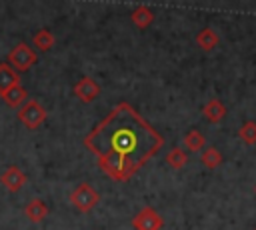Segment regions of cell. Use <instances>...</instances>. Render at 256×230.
<instances>
[{"instance_id":"obj_1","label":"cell","mask_w":256,"mask_h":230,"mask_svg":"<svg viewBox=\"0 0 256 230\" xmlns=\"http://www.w3.org/2000/svg\"><path fill=\"white\" fill-rule=\"evenodd\" d=\"M84 146L98 168L116 182H128L164 146V138L128 102L116 104L86 136Z\"/></svg>"},{"instance_id":"obj_2","label":"cell","mask_w":256,"mask_h":230,"mask_svg":"<svg viewBox=\"0 0 256 230\" xmlns=\"http://www.w3.org/2000/svg\"><path fill=\"white\" fill-rule=\"evenodd\" d=\"M98 202H100V194H98V190H96L92 184H88V182H80V184L70 192V204H72L76 210H80V212L92 210Z\"/></svg>"},{"instance_id":"obj_3","label":"cell","mask_w":256,"mask_h":230,"mask_svg":"<svg viewBox=\"0 0 256 230\" xmlns=\"http://www.w3.org/2000/svg\"><path fill=\"white\" fill-rule=\"evenodd\" d=\"M46 116H48L46 108H44L38 100H34V98L26 100V102L18 108V120H20L28 130H36V128L46 120Z\"/></svg>"},{"instance_id":"obj_4","label":"cell","mask_w":256,"mask_h":230,"mask_svg":"<svg viewBox=\"0 0 256 230\" xmlns=\"http://www.w3.org/2000/svg\"><path fill=\"white\" fill-rule=\"evenodd\" d=\"M36 60H38V54H36L26 42H18V44L10 50V54H8V62H10V66H12L18 74L30 70V68L36 64Z\"/></svg>"},{"instance_id":"obj_5","label":"cell","mask_w":256,"mask_h":230,"mask_svg":"<svg viewBox=\"0 0 256 230\" xmlns=\"http://www.w3.org/2000/svg\"><path fill=\"white\" fill-rule=\"evenodd\" d=\"M132 226L134 230H162L164 226V218L150 206H144L136 212V216L132 218Z\"/></svg>"},{"instance_id":"obj_6","label":"cell","mask_w":256,"mask_h":230,"mask_svg":"<svg viewBox=\"0 0 256 230\" xmlns=\"http://www.w3.org/2000/svg\"><path fill=\"white\" fill-rule=\"evenodd\" d=\"M72 92H74V96H76L80 102L90 104V102H94V100L100 96V84H98L94 78H90V76H82V78L72 86Z\"/></svg>"},{"instance_id":"obj_7","label":"cell","mask_w":256,"mask_h":230,"mask_svg":"<svg viewBox=\"0 0 256 230\" xmlns=\"http://www.w3.org/2000/svg\"><path fill=\"white\" fill-rule=\"evenodd\" d=\"M0 184L8 190V192H18L24 184H26V174L18 168V166H8L2 176H0Z\"/></svg>"},{"instance_id":"obj_8","label":"cell","mask_w":256,"mask_h":230,"mask_svg":"<svg viewBox=\"0 0 256 230\" xmlns=\"http://www.w3.org/2000/svg\"><path fill=\"white\" fill-rule=\"evenodd\" d=\"M226 106H224V102L220 100V98H212V100H208L206 104H204V108H202V114H204V118L208 120V122H212V124H218V122H222L224 120V116H226Z\"/></svg>"},{"instance_id":"obj_9","label":"cell","mask_w":256,"mask_h":230,"mask_svg":"<svg viewBox=\"0 0 256 230\" xmlns=\"http://www.w3.org/2000/svg\"><path fill=\"white\" fill-rule=\"evenodd\" d=\"M48 212H50L48 204H46L44 200H40V198H32V200L24 206V214H26V218H28L30 222H42V220L48 216Z\"/></svg>"},{"instance_id":"obj_10","label":"cell","mask_w":256,"mask_h":230,"mask_svg":"<svg viewBox=\"0 0 256 230\" xmlns=\"http://www.w3.org/2000/svg\"><path fill=\"white\" fill-rule=\"evenodd\" d=\"M16 84H20V74L10 64H0V96Z\"/></svg>"},{"instance_id":"obj_11","label":"cell","mask_w":256,"mask_h":230,"mask_svg":"<svg viewBox=\"0 0 256 230\" xmlns=\"http://www.w3.org/2000/svg\"><path fill=\"white\" fill-rule=\"evenodd\" d=\"M26 96H28L26 88H24L22 84H16V86H12L8 92L2 94V100H4V104L10 106V108H20V106L24 104Z\"/></svg>"},{"instance_id":"obj_12","label":"cell","mask_w":256,"mask_h":230,"mask_svg":"<svg viewBox=\"0 0 256 230\" xmlns=\"http://www.w3.org/2000/svg\"><path fill=\"white\" fill-rule=\"evenodd\" d=\"M220 42L218 34L214 28H202L198 34H196V44L204 50V52H210L212 48H216V44Z\"/></svg>"},{"instance_id":"obj_13","label":"cell","mask_w":256,"mask_h":230,"mask_svg":"<svg viewBox=\"0 0 256 230\" xmlns=\"http://www.w3.org/2000/svg\"><path fill=\"white\" fill-rule=\"evenodd\" d=\"M132 22L138 26V28H148L152 22H154V12L148 8V6H136L130 14Z\"/></svg>"},{"instance_id":"obj_14","label":"cell","mask_w":256,"mask_h":230,"mask_svg":"<svg viewBox=\"0 0 256 230\" xmlns=\"http://www.w3.org/2000/svg\"><path fill=\"white\" fill-rule=\"evenodd\" d=\"M32 44L34 48H38L40 52H46L54 46V34L48 30V28H40L38 32H34L32 36Z\"/></svg>"},{"instance_id":"obj_15","label":"cell","mask_w":256,"mask_h":230,"mask_svg":"<svg viewBox=\"0 0 256 230\" xmlns=\"http://www.w3.org/2000/svg\"><path fill=\"white\" fill-rule=\"evenodd\" d=\"M204 144H206V138H204V134L200 130L192 128V130H188L184 134V146L190 152H200V148H204Z\"/></svg>"},{"instance_id":"obj_16","label":"cell","mask_w":256,"mask_h":230,"mask_svg":"<svg viewBox=\"0 0 256 230\" xmlns=\"http://www.w3.org/2000/svg\"><path fill=\"white\" fill-rule=\"evenodd\" d=\"M200 160H202V164L206 166V168H216V166H220L222 164V152L216 148V146H208V148H204L202 150V154H200Z\"/></svg>"},{"instance_id":"obj_17","label":"cell","mask_w":256,"mask_h":230,"mask_svg":"<svg viewBox=\"0 0 256 230\" xmlns=\"http://www.w3.org/2000/svg\"><path fill=\"white\" fill-rule=\"evenodd\" d=\"M188 162V154L180 148V146H174L168 154H166V164L170 166V168H174V170H180V168H184V164Z\"/></svg>"},{"instance_id":"obj_18","label":"cell","mask_w":256,"mask_h":230,"mask_svg":"<svg viewBox=\"0 0 256 230\" xmlns=\"http://www.w3.org/2000/svg\"><path fill=\"white\" fill-rule=\"evenodd\" d=\"M238 136L244 144H256V122L248 120L238 128Z\"/></svg>"},{"instance_id":"obj_19","label":"cell","mask_w":256,"mask_h":230,"mask_svg":"<svg viewBox=\"0 0 256 230\" xmlns=\"http://www.w3.org/2000/svg\"><path fill=\"white\" fill-rule=\"evenodd\" d=\"M254 190H256V186H254Z\"/></svg>"},{"instance_id":"obj_20","label":"cell","mask_w":256,"mask_h":230,"mask_svg":"<svg viewBox=\"0 0 256 230\" xmlns=\"http://www.w3.org/2000/svg\"><path fill=\"white\" fill-rule=\"evenodd\" d=\"M254 230H256V228H254Z\"/></svg>"}]
</instances>
